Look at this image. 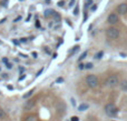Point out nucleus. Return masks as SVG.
<instances>
[{
  "instance_id": "obj_1",
  "label": "nucleus",
  "mask_w": 127,
  "mask_h": 121,
  "mask_svg": "<svg viewBox=\"0 0 127 121\" xmlns=\"http://www.w3.org/2000/svg\"><path fill=\"white\" fill-rule=\"evenodd\" d=\"M119 82H121V80H119V77L117 75H110L109 77L106 78L105 80V86L107 87V88H114V87L118 86Z\"/></svg>"
},
{
  "instance_id": "obj_2",
  "label": "nucleus",
  "mask_w": 127,
  "mask_h": 121,
  "mask_svg": "<svg viewBox=\"0 0 127 121\" xmlns=\"http://www.w3.org/2000/svg\"><path fill=\"white\" fill-rule=\"evenodd\" d=\"M104 110H105V113L108 117H114V116H116L117 112H118V108H117L116 104L113 103V102H109V103L106 104Z\"/></svg>"
},
{
  "instance_id": "obj_3",
  "label": "nucleus",
  "mask_w": 127,
  "mask_h": 121,
  "mask_svg": "<svg viewBox=\"0 0 127 121\" xmlns=\"http://www.w3.org/2000/svg\"><path fill=\"white\" fill-rule=\"evenodd\" d=\"M86 84L92 89L97 88L99 84V80H98V78H97V76H95V75L87 76V77H86Z\"/></svg>"
},
{
  "instance_id": "obj_4",
  "label": "nucleus",
  "mask_w": 127,
  "mask_h": 121,
  "mask_svg": "<svg viewBox=\"0 0 127 121\" xmlns=\"http://www.w3.org/2000/svg\"><path fill=\"white\" fill-rule=\"evenodd\" d=\"M106 36H107L108 39L116 40L119 37V30L115 27H109V28L106 29Z\"/></svg>"
},
{
  "instance_id": "obj_5",
  "label": "nucleus",
  "mask_w": 127,
  "mask_h": 121,
  "mask_svg": "<svg viewBox=\"0 0 127 121\" xmlns=\"http://www.w3.org/2000/svg\"><path fill=\"white\" fill-rule=\"evenodd\" d=\"M119 21V18H118V16H117V13H109L108 15V17H107V22L109 24H116L117 22Z\"/></svg>"
},
{
  "instance_id": "obj_6",
  "label": "nucleus",
  "mask_w": 127,
  "mask_h": 121,
  "mask_svg": "<svg viewBox=\"0 0 127 121\" xmlns=\"http://www.w3.org/2000/svg\"><path fill=\"white\" fill-rule=\"evenodd\" d=\"M117 12H119V15H127V3L123 2L117 7Z\"/></svg>"
},
{
  "instance_id": "obj_7",
  "label": "nucleus",
  "mask_w": 127,
  "mask_h": 121,
  "mask_svg": "<svg viewBox=\"0 0 127 121\" xmlns=\"http://www.w3.org/2000/svg\"><path fill=\"white\" fill-rule=\"evenodd\" d=\"M36 104V100L35 99H29L28 101H26V103L24 104V109L25 110H30L35 107Z\"/></svg>"
},
{
  "instance_id": "obj_8",
  "label": "nucleus",
  "mask_w": 127,
  "mask_h": 121,
  "mask_svg": "<svg viewBox=\"0 0 127 121\" xmlns=\"http://www.w3.org/2000/svg\"><path fill=\"white\" fill-rule=\"evenodd\" d=\"M119 86H121V89L123 91H127V80H122L119 82Z\"/></svg>"
},
{
  "instance_id": "obj_9",
  "label": "nucleus",
  "mask_w": 127,
  "mask_h": 121,
  "mask_svg": "<svg viewBox=\"0 0 127 121\" xmlns=\"http://www.w3.org/2000/svg\"><path fill=\"white\" fill-rule=\"evenodd\" d=\"M25 121H37V116H35V115H29V116H27V117H26Z\"/></svg>"
},
{
  "instance_id": "obj_10",
  "label": "nucleus",
  "mask_w": 127,
  "mask_h": 121,
  "mask_svg": "<svg viewBox=\"0 0 127 121\" xmlns=\"http://www.w3.org/2000/svg\"><path fill=\"white\" fill-rule=\"evenodd\" d=\"M88 104L87 103H81V104H79V107H78V110L79 111H85V110H87L88 109Z\"/></svg>"
},
{
  "instance_id": "obj_11",
  "label": "nucleus",
  "mask_w": 127,
  "mask_h": 121,
  "mask_svg": "<svg viewBox=\"0 0 127 121\" xmlns=\"http://www.w3.org/2000/svg\"><path fill=\"white\" fill-rule=\"evenodd\" d=\"M33 92H35V89H31V90H30V91H28V92H27L26 95H24V98H25V99H28V98L30 97V96L32 95Z\"/></svg>"
},
{
  "instance_id": "obj_12",
  "label": "nucleus",
  "mask_w": 127,
  "mask_h": 121,
  "mask_svg": "<svg viewBox=\"0 0 127 121\" xmlns=\"http://www.w3.org/2000/svg\"><path fill=\"white\" fill-rule=\"evenodd\" d=\"M6 118H7L6 112H4V111L2 110L1 108H0V119H6Z\"/></svg>"
},
{
  "instance_id": "obj_13",
  "label": "nucleus",
  "mask_w": 127,
  "mask_h": 121,
  "mask_svg": "<svg viewBox=\"0 0 127 121\" xmlns=\"http://www.w3.org/2000/svg\"><path fill=\"white\" fill-rule=\"evenodd\" d=\"M87 55H88V52H87V51H85V52H84V53H81V56H80V57H79L78 61H81V60H83V59H85V58H86V56H87Z\"/></svg>"
},
{
  "instance_id": "obj_14",
  "label": "nucleus",
  "mask_w": 127,
  "mask_h": 121,
  "mask_svg": "<svg viewBox=\"0 0 127 121\" xmlns=\"http://www.w3.org/2000/svg\"><path fill=\"white\" fill-rule=\"evenodd\" d=\"M103 55H104V52H103V51H99L98 53H96V56H95V58H96V59H100V58L103 57Z\"/></svg>"
},
{
  "instance_id": "obj_15",
  "label": "nucleus",
  "mask_w": 127,
  "mask_h": 121,
  "mask_svg": "<svg viewBox=\"0 0 127 121\" xmlns=\"http://www.w3.org/2000/svg\"><path fill=\"white\" fill-rule=\"evenodd\" d=\"M93 66H94V64H93L92 62H88V63H86V64H85V68H86V69H92V68H93Z\"/></svg>"
},
{
  "instance_id": "obj_16",
  "label": "nucleus",
  "mask_w": 127,
  "mask_h": 121,
  "mask_svg": "<svg viewBox=\"0 0 127 121\" xmlns=\"http://www.w3.org/2000/svg\"><path fill=\"white\" fill-rule=\"evenodd\" d=\"M63 81H64V78L59 77V78H57V80H56V83H62Z\"/></svg>"
},
{
  "instance_id": "obj_17",
  "label": "nucleus",
  "mask_w": 127,
  "mask_h": 121,
  "mask_svg": "<svg viewBox=\"0 0 127 121\" xmlns=\"http://www.w3.org/2000/svg\"><path fill=\"white\" fill-rule=\"evenodd\" d=\"M92 3H93V0H86V7L90 6Z\"/></svg>"
},
{
  "instance_id": "obj_18",
  "label": "nucleus",
  "mask_w": 127,
  "mask_h": 121,
  "mask_svg": "<svg viewBox=\"0 0 127 121\" xmlns=\"http://www.w3.org/2000/svg\"><path fill=\"white\" fill-rule=\"evenodd\" d=\"M70 121H79V118H78V117H76V116H74V117H71Z\"/></svg>"
},
{
  "instance_id": "obj_19",
  "label": "nucleus",
  "mask_w": 127,
  "mask_h": 121,
  "mask_svg": "<svg viewBox=\"0 0 127 121\" xmlns=\"http://www.w3.org/2000/svg\"><path fill=\"white\" fill-rule=\"evenodd\" d=\"M6 67H7L8 69H11V68H12V64L9 63V62H7V63H6Z\"/></svg>"
},
{
  "instance_id": "obj_20",
  "label": "nucleus",
  "mask_w": 127,
  "mask_h": 121,
  "mask_svg": "<svg viewBox=\"0 0 127 121\" xmlns=\"http://www.w3.org/2000/svg\"><path fill=\"white\" fill-rule=\"evenodd\" d=\"M74 15H75V16L78 15V7H76V8H75V10H74Z\"/></svg>"
},
{
  "instance_id": "obj_21",
  "label": "nucleus",
  "mask_w": 127,
  "mask_h": 121,
  "mask_svg": "<svg viewBox=\"0 0 127 121\" xmlns=\"http://www.w3.org/2000/svg\"><path fill=\"white\" fill-rule=\"evenodd\" d=\"M42 71H44V68H41V69H40V70L37 72V77H38V76H40V75H41V72H42Z\"/></svg>"
},
{
  "instance_id": "obj_22",
  "label": "nucleus",
  "mask_w": 127,
  "mask_h": 121,
  "mask_svg": "<svg viewBox=\"0 0 127 121\" xmlns=\"http://www.w3.org/2000/svg\"><path fill=\"white\" fill-rule=\"evenodd\" d=\"M79 69H85V64H83V63H79Z\"/></svg>"
},
{
  "instance_id": "obj_23",
  "label": "nucleus",
  "mask_w": 127,
  "mask_h": 121,
  "mask_svg": "<svg viewBox=\"0 0 127 121\" xmlns=\"http://www.w3.org/2000/svg\"><path fill=\"white\" fill-rule=\"evenodd\" d=\"M64 3H65L64 1H59V2H58V6H59V7H63V6H64Z\"/></svg>"
},
{
  "instance_id": "obj_24",
  "label": "nucleus",
  "mask_w": 127,
  "mask_h": 121,
  "mask_svg": "<svg viewBox=\"0 0 127 121\" xmlns=\"http://www.w3.org/2000/svg\"><path fill=\"white\" fill-rule=\"evenodd\" d=\"M71 103H72V106H76V101H75V99H71Z\"/></svg>"
},
{
  "instance_id": "obj_25",
  "label": "nucleus",
  "mask_w": 127,
  "mask_h": 121,
  "mask_svg": "<svg viewBox=\"0 0 127 121\" xmlns=\"http://www.w3.org/2000/svg\"><path fill=\"white\" fill-rule=\"evenodd\" d=\"M2 61H3L4 63H7V62H8V59H7V58H3V59H2Z\"/></svg>"
},
{
  "instance_id": "obj_26",
  "label": "nucleus",
  "mask_w": 127,
  "mask_h": 121,
  "mask_svg": "<svg viewBox=\"0 0 127 121\" xmlns=\"http://www.w3.org/2000/svg\"><path fill=\"white\" fill-rule=\"evenodd\" d=\"M20 19H21V17H18V18H16V19H15V20H13V21H15V22H17V21H18V20H20Z\"/></svg>"
},
{
  "instance_id": "obj_27",
  "label": "nucleus",
  "mask_w": 127,
  "mask_h": 121,
  "mask_svg": "<svg viewBox=\"0 0 127 121\" xmlns=\"http://www.w3.org/2000/svg\"><path fill=\"white\" fill-rule=\"evenodd\" d=\"M20 41H21V42H26L27 39H26V38H21V40H20Z\"/></svg>"
},
{
  "instance_id": "obj_28",
  "label": "nucleus",
  "mask_w": 127,
  "mask_h": 121,
  "mask_svg": "<svg viewBox=\"0 0 127 121\" xmlns=\"http://www.w3.org/2000/svg\"><path fill=\"white\" fill-rule=\"evenodd\" d=\"M74 3H75V0H71V1H70V3H69V6L71 7V6H72V4H74Z\"/></svg>"
},
{
  "instance_id": "obj_29",
  "label": "nucleus",
  "mask_w": 127,
  "mask_h": 121,
  "mask_svg": "<svg viewBox=\"0 0 127 121\" xmlns=\"http://www.w3.org/2000/svg\"><path fill=\"white\" fill-rule=\"evenodd\" d=\"M32 57H33V58H37V53H36V52H32Z\"/></svg>"
},
{
  "instance_id": "obj_30",
  "label": "nucleus",
  "mask_w": 127,
  "mask_h": 121,
  "mask_svg": "<svg viewBox=\"0 0 127 121\" xmlns=\"http://www.w3.org/2000/svg\"><path fill=\"white\" fill-rule=\"evenodd\" d=\"M96 8H97L96 6H93V7H92V10H96Z\"/></svg>"
}]
</instances>
